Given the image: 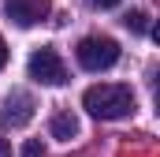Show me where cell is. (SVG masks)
<instances>
[{
    "label": "cell",
    "instance_id": "2",
    "mask_svg": "<svg viewBox=\"0 0 160 157\" xmlns=\"http://www.w3.org/2000/svg\"><path fill=\"white\" fill-rule=\"evenodd\" d=\"M78 64L86 71H108L116 60H119V41L104 38V34H93V38H82L78 49H75Z\"/></svg>",
    "mask_w": 160,
    "mask_h": 157
},
{
    "label": "cell",
    "instance_id": "5",
    "mask_svg": "<svg viewBox=\"0 0 160 157\" xmlns=\"http://www.w3.org/2000/svg\"><path fill=\"white\" fill-rule=\"evenodd\" d=\"M30 116H34V97H30V94H22V90L8 94L0 120H4V123H11V127H22V123H30Z\"/></svg>",
    "mask_w": 160,
    "mask_h": 157
},
{
    "label": "cell",
    "instance_id": "10",
    "mask_svg": "<svg viewBox=\"0 0 160 157\" xmlns=\"http://www.w3.org/2000/svg\"><path fill=\"white\" fill-rule=\"evenodd\" d=\"M0 157H15V154H11V142H8V138H0Z\"/></svg>",
    "mask_w": 160,
    "mask_h": 157
},
{
    "label": "cell",
    "instance_id": "11",
    "mask_svg": "<svg viewBox=\"0 0 160 157\" xmlns=\"http://www.w3.org/2000/svg\"><path fill=\"white\" fill-rule=\"evenodd\" d=\"M93 4H97V8H116L119 0H93Z\"/></svg>",
    "mask_w": 160,
    "mask_h": 157
},
{
    "label": "cell",
    "instance_id": "4",
    "mask_svg": "<svg viewBox=\"0 0 160 157\" xmlns=\"http://www.w3.org/2000/svg\"><path fill=\"white\" fill-rule=\"evenodd\" d=\"M8 19L19 23V26H34L48 15V0H8Z\"/></svg>",
    "mask_w": 160,
    "mask_h": 157
},
{
    "label": "cell",
    "instance_id": "3",
    "mask_svg": "<svg viewBox=\"0 0 160 157\" xmlns=\"http://www.w3.org/2000/svg\"><path fill=\"white\" fill-rule=\"evenodd\" d=\"M30 78L41 82V86H63L67 82V68H63V60H60V52L56 49H38L34 56H30Z\"/></svg>",
    "mask_w": 160,
    "mask_h": 157
},
{
    "label": "cell",
    "instance_id": "9",
    "mask_svg": "<svg viewBox=\"0 0 160 157\" xmlns=\"http://www.w3.org/2000/svg\"><path fill=\"white\" fill-rule=\"evenodd\" d=\"M4 64H8V41L0 38V71H4Z\"/></svg>",
    "mask_w": 160,
    "mask_h": 157
},
{
    "label": "cell",
    "instance_id": "6",
    "mask_svg": "<svg viewBox=\"0 0 160 157\" xmlns=\"http://www.w3.org/2000/svg\"><path fill=\"white\" fill-rule=\"evenodd\" d=\"M75 135H78V116H75V112H56V116H52V138L71 142Z\"/></svg>",
    "mask_w": 160,
    "mask_h": 157
},
{
    "label": "cell",
    "instance_id": "8",
    "mask_svg": "<svg viewBox=\"0 0 160 157\" xmlns=\"http://www.w3.org/2000/svg\"><path fill=\"white\" fill-rule=\"evenodd\" d=\"M41 154H45V146H41V138H30V142L22 146V154H19V157H41Z\"/></svg>",
    "mask_w": 160,
    "mask_h": 157
},
{
    "label": "cell",
    "instance_id": "1",
    "mask_svg": "<svg viewBox=\"0 0 160 157\" xmlns=\"http://www.w3.org/2000/svg\"><path fill=\"white\" fill-rule=\"evenodd\" d=\"M82 109L97 120H123L134 112V90L123 82H97L82 94Z\"/></svg>",
    "mask_w": 160,
    "mask_h": 157
},
{
    "label": "cell",
    "instance_id": "7",
    "mask_svg": "<svg viewBox=\"0 0 160 157\" xmlns=\"http://www.w3.org/2000/svg\"><path fill=\"white\" fill-rule=\"evenodd\" d=\"M123 26L134 30V34H145V30H149V15H145V11H127V15H123Z\"/></svg>",
    "mask_w": 160,
    "mask_h": 157
}]
</instances>
